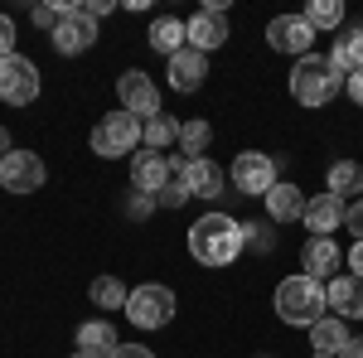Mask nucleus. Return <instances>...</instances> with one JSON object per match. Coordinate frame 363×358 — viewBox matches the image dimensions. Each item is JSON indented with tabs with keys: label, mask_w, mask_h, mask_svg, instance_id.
<instances>
[{
	"label": "nucleus",
	"mask_w": 363,
	"mask_h": 358,
	"mask_svg": "<svg viewBox=\"0 0 363 358\" xmlns=\"http://www.w3.org/2000/svg\"><path fill=\"white\" fill-rule=\"evenodd\" d=\"M140 150V121L131 111H107L97 126H92V155L102 160H121V155H136Z\"/></svg>",
	"instance_id": "20e7f679"
},
{
	"label": "nucleus",
	"mask_w": 363,
	"mask_h": 358,
	"mask_svg": "<svg viewBox=\"0 0 363 358\" xmlns=\"http://www.w3.org/2000/svg\"><path fill=\"white\" fill-rule=\"evenodd\" d=\"M262 203H267V218H272V223H301V218H306V203H310V198L296 189L291 179H277L272 194H267Z\"/></svg>",
	"instance_id": "dca6fc26"
},
{
	"label": "nucleus",
	"mask_w": 363,
	"mask_h": 358,
	"mask_svg": "<svg viewBox=\"0 0 363 358\" xmlns=\"http://www.w3.org/2000/svg\"><path fill=\"white\" fill-rule=\"evenodd\" d=\"M112 10H116L112 0H87V5H83V15H87V20H102V15H112Z\"/></svg>",
	"instance_id": "e433bc0d"
},
{
	"label": "nucleus",
	"mask_w": 363,
	"mask_h": 358,
	"mask_svg": "<svg viewBox=\"0 0 363 358\" xmlns=\"http://www.w3.org/2000/svg\"><path fill=\"white\" fill-rule=\"evenodd\" d=\"M116 97H121V111H131L136 121L160 116V87H155L150 73H140V68H131V73L116 78Z\"/></svg>",
	"instance_id": "9d476101"
},
{
	"label": "nucleus",
	"mask_w": 363,
	"mask_h": 358,
	"mask_svg": "<svg viewBox=\"0 0 363 358\" xmlns=\"http://www.w3.org/2000/svg\"><path fill=\"white\" fill-rule=\"evenodd\" d=\"M73 339H78V354H102V358L121 344L107 320H87V325H78V334H73Z\"/></svg>",
	"instance_id": "5701e85b"
},
{
	"label": "nucleus",
	"mask_w": 363,
	"mask_h": 358,
	"mask_svg": "<svg viewBox=\"0 0 363 358\" xmlns=\"http://www.w3.org/2000/svg\"><path fill=\"white\" fill-rule=\"evenodd\" d=\"M44 179H49V169H44V160L34 150H10L0 160V189L5 194H39Z\"/></svg>",
	"instance_id": "1a4fd4ad"
},
{
	"label": "nucleus",
	"mask_w": 363,
	"mask_h": 358,
	"mask_svg": "<svg viewBox=\"0 0 363 358\" xmlns=\"http://www.w3.org/2000/svg\"><path fill=\"white\" fill-rule=\"evenodd\" d=\"M155 208H160V203H155V194H140V189H136L131 198H126V213H131L136 223H140V218H150Z\"/></svg>",
	"instance_id": "7c9ffc66"
},
{
	"label": "nucleus",
	"mask_w": 363,
	"mask_h": 358,
	"mask_svg": "<svg viewBox=\"0 0 363 358\" xmlns=\"http://www.w3.org/2000/svg\"><path fill=\"white\" fill-rule=\"evenodd\" d=\"M344 92H349V102H354V107H363V68L344 78Z\"/></svg>",
	"instance_id": "f704fd0d"
},
{
	"label": "nucleus",
	"mask_w": 363,
	"mask_h": 358,
	"mask_svg": "<svg viewBox=\"0 0 363 358\" xmlns=\"http://www.w3.org/2000/svg\"><path fill=\"white\" fill-rule=\"evenodd\" d=\"M131 184L140 194H160L169 184V155L165 150H145L140 145L136 155H131Z\"/></svg>",
	"instance_id": "ddd939ff"
},
{
	"label": "nucleus",
	"mask_w": 363,
	"mask_h": 358,
	"mask_svg": "<svg viewBox=\"0 0 363 358\" xmlns=\"http://www.w3.org/2000/svg\"><path fill=\"white\" fill-rule=\"evenodd\" d=\"M339 358H363V334H354V339L344 344V354H339Z\"/></svg>",
	"instance_id": "4c0bfd02"
},
{
	"label": "nucleus",
	"mask_w": 363,
	"mask_h": 358,
	"mask_svg": "<svg viewBox=\"0 0 363 358\" xmlns=\"http://www.w3.org/2000/svg\"><path fill=\"white\" fill-rule=\"evenodd\" d=\"M330 194L344 198V203L363 198V169L354 165V160H335V165H330Z\"/></svg>",
	"instance_id": "393cba45"
},
{
	"label": "nucleus",
	"mask_w": 363,
	"mask_h": 358,
	"mask_svg": "<svg viewBox=\"0 0 363 358\" xmlns=\"http://www.w3.org/2000/svg\"><path fill=\"white\" fill-rule=\"evenodd\" d=\"M349 339H354L349 325L335 320V315H325V320H315V325H310V349H315V354H325V358H339Z\"/></svg>",
	"instance_id": "412c9836"
},
{
	"label": "nucleus",
	"mask_w": 363,
	"mask_h": 358,
	"mask_svg": "<svg viewBox=\"0 0 363 358\" xmlns=\"http://www.w3.org/2000/svg\"><path fill=\"white\" fill-rule=\"evenodd\" d=\"M310 358H325V354H310Z\"/></svg>",
	"instance_id": "79ce46f5"
},
{
	"label": "nucleus",
	"mask_w": 363,
	"mask_h": 358,
	"mask_svg": "<svg viewBox=\"0 0 363 358\" xmlns=\"http://www.w3.org/2000/svg\"><path fill=\"white\" fill-rule=\"evenodd\" d=\"M306 233L310 237H330L339 223H344V198H335V194H315L306 203Z\"/></svg>",
	"instance_id": "f3484780"
},
{
	"label": "nucleus",
	"mask_w": 363,
	"mask_h": 358,
	"mask_svg": "<svg viewBox=\"0 0 363 358\" xmlns=\"http://www.w3.org/2000/svg\"><path fill=\"white\" fill-rule=\"evenodd\" d=\"M121 315H126L136 330H165L169 320H174V291L160 286V281H145V286L131 291V301H126Z\"/></svg>",
	"instance_id": "39448f33"
},
{
	"label": "nucleus",
	"mask_w": 363,
	"mask_h": 358,
	"mask_svg": "<svg viewBox=\"0 0 363 358\" xmlns=\"http://www.w3.org/2000/svg\"><path fill=\"white\" fill-rule=\"evenodd\" d=\"M10 150H15V140H10V131H5V126H0V160H5Z\"/></svg>",
	"instance_id": "ea45409f"
},
{
	"label": "nucleus",
	"mask_w": 363,
	"mask_h": 358,
	"mask_svg": "<svg viewBox=\"0 0 363 358\" xmlns=\"http://www.w3.org/2000/svg\"><path fill=\"white\" fill-rule=\"evenodd\" d=\"M228 179H233V189L242 198H267L272 184H277V160L262 155V150H242L233 160V169H228Z\"/></svg>",
	"instance_id": "423d86ee"
},
{
	"label": "nucleus",
	"mask_w": 363,
	"mask_h": 358,
	"mask_svg": "<svg viewBox=\"0 0 363 358\" xmlns=\"http://www.w3.org/2000/svg\"><path fill=\"white\" fill-rule=\"evenodd\" d=\"M325 281H315V276H286L277 286V315L286 325H296V330H310L315 320H325Z\"/></svg>",
	"instance_id": "7ed1b4c3"
},
{
	"label": "nucleus",
	"mask_w": 363,
	"mask_h": 358,
	"mask_svg": "<svg viewBox=\"0 0 363 358\" xmlns=\"http://www.w3.org/2000/svg\"><path fill=\"white\" fill-rule=\"evenodd\" d=\"M189 257L199 267H233L242 257V223L233 213H203L189 228Z\"/></svg>",
	"instance_id": "f257e3e1"
},
{
	"label": "nucleus",
	"mask_w": 363,
	"mask_h": 358,
	"mask_svg": "<svg viewBox=\"0 0 363 358\" xmlns=\"http://www.w3.org/2000/svg\"><path fill=\"white\" fill-rule=\"evenodd\" d=\"M272 228H277V223L267 218H257V223H242V247L247 252H257V257H267V252H277V233H272Z\"/></svg>",
	"instance_id": "c85d7f7f"
},
{
	"label": "nucleus",
	"mask_w": 363,
	"mask_h": 358,
	"mask_svg": "<svg viewBox=\"0 0 363 358\" xmlns=\"http://www.w3.org/2000/svg\"><path fill=\"white\" fill-rule=\"evenodd\" d=\"M349 267H354V276L363 281V242H354V252H349Z\"/></svg>",
	"instance_id": "58836bf2"
},
{
	"label": "nucleus",
	"mask_w": 363,
	"mask_h": 358,
	"mask_svg": "<svg viewBox=\"0 0 363 358\" xmlns=\"http://www.w3.org/2000/svg\"><path fill=\"white\" fill-rule=\"evenodd\" d=\"M179 126L184 121H174V116H150V121H140V145L145 150H169V145H179Z\"/></svg>",
	"instance_id": "b1692460"
},
{
	"label": "nucleus",
	"mask_w": 363,
	"mask_h": 358,
	"mask_svg": "<svg viewBox=\"0 0 363 358\" xmlns=\"http://www.w3.org/2000/svg\"><path fill=\"white\" fill-rule=\"evenodd\" d=\"M184 29H189V49H199V54L223 49L228 44V5L223 0L218 5H203L194 20H184Z\"/></svg>",
	"instance_id": "9b49d317"
},
{
	"label": "nucleus",
	"mask_w": 363,
	"mask_h": 358,
	"mask_svg": "<svg viewBox=\"0 0 363 358\" xmlns=\"http://www.w3.org/2000/svg\"><path fill=\"white\" fill-rule=\"evenodd\" d=\"M330 63H335L339 73L349 78V73H359L363 68V25H354V29H339L335 34V44H330Z\"/></svg>",
	"instance_id": "aec40b11"
},
{
	"label": "nucleus",
	"mask_w": 363,
	"mask_h": 358,
	"mask_svg": "<svg viewBox=\"0 0 363 358\" xmlns=\"http://www.w3.org/2000/svg\"><path fill=\"white\" fill-rule=\"evenodd\" d=\"M325 301H330V310H335V320H363V281L354 272L349 276H335L330 286H325Z\"/></svg>",
	"instance_id": "2eb2a0df"
},
{
	"label": "nucleus",
	"mask_w": 363,
	"mask_h": 358,
	"mask_svg": "<svg viewBox=\"0 0 363 358\" xmlns=\"http://www.w3.org/2000/svg\"><path fill=\"white\" fill-rule=\"evenodd\" d=\"M29 20H34L39 29H49V34H54V25L63 20V5H34V10H29Z\"/></svg>",
	"instance_id": "2f4dec72"
},
{
	"label": "nucleus",
	"mask_w": 363,
	"mask_h": 358,
	"mask_svg": "<svg viewBox=\"0 0 363 358\" xmlns=\"http://www.w3.org/2000/svg\"><path fill=\"white\" fill-rule=\"evenodd\" d=\"M107 358H155V354H150L145 344H116V349H112Z\"/></svg>",
	"instance_id": "c9c22d12"
},
{
	"label": "nucleus",
	"mask_w": 363,
	"mask_h": 358,
	"mask_svg": "<svg viewBox=\"0 0 363 358\" xmlns=\"http://www.w3.org/2000/svg\"><path fill=\"white\" fill-rule=\"evenodd\" d=\"M262 358H272V354H262Z\"/></svg>",
	"instance_id": "37998d69"
},
{
	"label": "nucleus",
	"mask_w": 363,
	"mask_h": 358,
	"mask_svg": "<svg viewBox=\"0 0 363 358\" xmlns=\"http://www.w3.org/2000/svg\"><path fill=\"white\" fill-rule=\"evenodd\" d=\"M339 92H344V73L325 54H306L296 58V73H291V97L301 107H330Z\"/></svg>",
	"instance_id": "f03ea898"
},
{
	"label": "nucleus",
	"mask_w": 363,
	"mask_h": 358,
	"mask_svg": "<svg viewBox=\"0 0 363 358\" xmlns=\"http://www.w3.org/2000/svg\"><path fill=\"white\" fill-rule=\"evenodd\" d=\"M344 228H349V233H354V237L363 242V198H354V203H344Z\"/></svg>",
	"instance_id": "473e14b6"
},
{
	"label": "nucleus",
	"mask_w": 363,
	"mask_h": 358,
	"mask_svg": "<svg viewBox=\"0 0 363 358\" xmlns=\"http://www.w3.org/2000/svg\"><path fill=\"white\" fill-rule=\"evenodd\" d=\"M208 140H213V126H208L203 116H194V121H184V126H179V155H184V160H203Z\"/></svg>",
	"instance_id": "bb28decb"
},
{
	"label": "nucleus",
	"mask_w": 363,
	"mask_h": 358,
	"mask_svg": "<svg viewBox=\"0 0 363 358\" xmlns=\"http://www.w3.org/2000/svg\"><path fill=\"white\" fill-rule=\"evenodd\" d=\"M34 97H39V68H34V58H25V54L0 58V102L29 107Z\"/></svg>",
	"instance_id": "0eeeda50"
},
{
	"label": "nucleus",
	"mask_w": 363,
	"mask_h": 358,
	"mask_svg": "<svg viewBox=\"0 0 363 358\" xmlns=\"http://www.w3.org/2000/svg\"><path fill=\"white\" fill-rule=\"evenodd\" d=\"M306 25L315 29V34H320V29H325V34L339 29L344 25V0H310L306 5Z\"/></svg>",
	"instance_id": "cd10ccee"
},
{
	"label": "nucleus",
	"mask_w": 363,
	"mask_h": 358,
	"mask_svg": "<svg viewBox=\"0 0 363 358\" xmlns=\"http://www.w3.org/2000/svg\"><path fill=\"white\" fill-rule=\"evenodd\" d=\"M87 301L97 305V310H126V301H131V291L116 281V276H97L92 286H87Z\"/></svg>",
	"instance_id": "a878e982"
},
{
	"label": "nucleus",
	"mask_w": 363,
	"mask_h": 358,
	"mask_svg": "<svg viewBox=\"0 0 363 358\" xmlns=\"http://www.w3.org/2000/svg\"><path fill=\"white\" fill-rule=\"evenodd\" d=\"M150 49L165 54V58H174L179 49H189V29H184V20H174V15L150 20Z\"/></svg>",
	"instance_id": "4be33fe9"
},
{
	"label": "nucleus",
	"mask_w": 363,
	"mask_h": 358,
	"mask_svg": "<svg viewBox=\"0 0 363 358\" xmlns=\"http://www.w3.org/2000/svg\"><path fill=\"white\" fill-rule=\"evenodd\" d=\"M15 54V20L10 15H0V58Z\"/></svg>",
	"instance_id": "72a5a7b5"
},
{
	"label": "nucleus",
	"mask_w": 363,
	"mask_h": 358,
	"mask_svg": "<svg viewBox=\"0 0 363 358\" xmlns=\"http://www.w3.org/2000/svg\"><path fill=\"white\" fill-rule=\"evenodd\" d=\"M315 39H320V34L306 25V15H277V20L267 25V44H272L277 54H291V58H306Z\"/></svg>",
	"instance_id": "f8f14e48"
},
{
	"label": "nucleus",
	"mask_w": 363,
	"mask_h": 358,
	"mask_svg": "<svg viewBox=\"0 0 363 358\" xmlns=\"http://www.w3.org/2000/svg\"><path fill=\"white\" fill-rule=\"evenodd\" d=\"M184 184H189V194H194V198H223L228 174L213 165L208 155H203V160H189V165H184Z\"/></svg>",
	"instance_id": "a211bd4d"
},
{
	"label": "nucleus",
	"mask_w": 363,
	"mask_h": 358,
	"mask_svg": "<svg viewBox=\"0 0 363 358\" xmlns=\"http://www.w3.org/2000/svg\"><path fill=\"white\" fill-rule=\"evenodd\" d=\"M68 358H102V354H68Z\"/></svg>",
	"instance_id": "a19ab883"
},
{
	"label": "nucleus",
	"mask_w": 363,
	"mask_h": 358,
	"mask_svg": "<svg viewBox=\"0 0 363 358\" xmlns=\"http://www.w3.org/2000/svg\"><path fill=\"white\" fill-rule=\"evenodd\" d=\"M49 44H54V49H58L63 58L87 54V49L97 44V20H87V15H83V5H63V20L54 25Z\"/></svg>",
	"instance_id": "6e6552de"
},
{
	"label": "nucleus",
	"mask_w": 363,
	"mask_h": 358,
	"mask_svg": "<svg viewBox=\"0 0 363 358\" xmlns=\"http://www.w3.org/2000/svg\"><path fill=\"white\" fill-rule=\"evenodd\" d=\"M339 262H344V252L335 247V237H310L306 247H301V267H306V276H315V281H325L330 272H339Z\"/></svg>",
	"instance_id": "6ab92c4d"
},
{
	"label": "nucleus",
	"mask_w": 363,
	"mask_h": 358,
	"mask_svg": "<svg viewBox=\"0 0 363 358\" xmlns=\"http://www.w3.org/2000/svg\"><path fill=\"white\" fill-rule=\"evenodd\" d=\"M169 63V87L174 92H199L203 87V78H208V54H199V49H179L174 58H165Z\"/></svg>",
	"instance_id": "4468645a"
},
{
	"label": "nucleus",
	"mask_w": 363,
	"mask_h": 358,
	"mask_svg": "<svg viewBox=\"0 0 363 358\" xmlns=\"http://www.w3.org/2000/svg\"><path fill=\"white\" fill-rule=\"evenodd\" d=\"M189 198H194V194H189V184H184V174H169V184L155 194V203H160V208H184Z\"/></svg>",
	"instance_id": "c756f323"
}]
</instances>
